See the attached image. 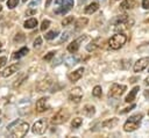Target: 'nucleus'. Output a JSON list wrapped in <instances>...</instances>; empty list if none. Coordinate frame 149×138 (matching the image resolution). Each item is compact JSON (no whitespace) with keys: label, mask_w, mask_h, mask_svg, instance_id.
Wrapping results in <instances>:
<instances>
[{"label":"nucleus","mask_w":149,"mask_h":138,"mask_svg":"<svg viewBox=\"0 0 149 138\" xmlns=\"http://www.w3.org/2000/svg\"><path fill=\"white\" fill-rule=\"evenodd\" d=\"M0 114H1V110H0Z\"/></svg>","instance_id":"603ef678"},{"label":"nucleus","mask_w":149,"mask_h":138,"mask_svg":"<svg viewBox=\"0 0 149 138\" xmlns=\"http://www.w3.org/2000/svg\"><path fill=\"white\" fill-rule=\"evenodd\" d=\"M0 19H1V17H0Z\"/></svg>","instance_id":"864d4df0"},{"label":"nucleus","mask_w":149,"mask_h":138,"mask_svg":"<svg viewBox=\"0 0 149 138\" xmlns=\"http://www.w3.org/2000/svg\"><path fill=\"white\" fill-rule=\"evenodd\" d=\"M69 117H70L69 111H68L66 109H61V110H58V111L51 117V121H50V122H51V124H54V125H58V124H62V123L66 122Z\"/></svg>","instance_id":"39448f33"},{"label":"nucleus","mask_w":149,"mask_h":138,"mask_svg":"<svg viewBox=\"0 0 149 138\" xmlns=\"http://www.w3.org/2000/svg\"><path fill=\"white\" fill-rule=\"evenodd\" d=\"M0 1H3V0H0Z\"/></svg>","instance_id":"09e8293b"},{"label":"nucleus","mask_w":149,"mask_h":138,"mask_svg":"<svg viewBox=\"0 0 149 138\" xmlns=\"http://www.w3.org/2000/svg\"><path fill=\"white\" fill-rule=\"evenodd\" d=\"M126 90V86L125 85H119V83H113L109 88L108 92V96L111 97H119L121 96Z\"/></svg>","instance_id":"423d86ee"},{"label":"nucleus","mask_w":149,"mask_h":138,"mask_svg":"<svg viewBox=\"0 0 149 138\" xmlns=\"http://www.w3.org/2000/svg\"><path fill=\"white\" fill-rule=\"evenodd\" d=\"M19 3V0H8L7 1V7L8 8H14Z\"/></svg>","instance_id":"c85d7f7f"},{"label":"nucleus","mask_w":149,"mask_h":138,"mask_svg":"<svg viewBox=\"0 0 149 138\" xmlns=\"http://www.w3.org/2000/svg\"><path fill=\"white\" fill-rule=\"evenodd\" d=\"M29 130V124L22 119H15L9 125H7V131L12 137H24Z\"/></svg>","instance_id":"f257e3e1"},{"label":"nucleus","mask_w":149,"mask_h":138,"mask_svg":"<svg viewBox=\"0 0 149 138\" xmlns=\"http://www.w3.org/2000/svg\"><path fill=\"white\" fill-rule=\"evenodd\" d=\"M148 115H149V111H148Z\"/></svg>","instance_id":"3c124183"},{"label":"nucleus","mask_w":149,"mask_h":138,"mask_svg":"<svg viewBox=\"0 0 149 138\" xmlns=\"http://www.w3.org/2000/svg\"><path fill=\"white\" fill-rule=\"evenodd\" d=\"M48 129V122L45 119H40L34 123L31 130L35 135H43Z\"/></svg>","instance_id":"0eeeda50"},{"label":"nucleus","mask_w":149,"mask_h":138,"mask_svg":"<svg viewBox=\"0 0 149 138\" xmlns=\"http://www.w3.org/2000/svg\"><path fill=\"white\" fill-rule=\"evenodd\" d=\"M58 34H59L58 30H51V31L47 32V34L44 35V37H45V39H54L55 37H57Z\"/></svg>","instance_id":"b1692460"},{"label":"nucleus","mask_w":149,"mask_h":138,"mask_svg":"<svg viewBox=\"0 0 149 138\" xmlns=\"http://www.w3.org/2000/svg\"><path fill=\"white\" fill-rule=\"evenodd\" d=\"M65 61H66V64L69 65V66H71V65H74L77 61H78V59L76 58V57H73V56H71V57H69V58H66L65 59Z\"/></svg>","instance_id":"bb28decb"},{"label":"nucleus","mask_w":149,"mask_h":138,"mask_svg":"<svg viewBox=\"0 0 149 138\" xmlns=\"http://www.w3.org/2000/svg\"><path fill=\"white\" fill-rule=\"evenodd\" d=\"M118 124V118H111V119H107V121H105L104 123H102V126L104 128H113V126H115Z\"/></svg>","instance_id":"5701e85b"},{"label":"nucleus","mask_w":149,"mask_h":138,"mask_svg":"<svg viewBox=\"0 0 149 138\" xmlns=\"http://www.w3.org/2000/svg\"><path fill=\"white\" fill-rule=\"evenodd\" d=\"M136 6V1L135 0H125L120 3V8L123 10H128V9H133Z\"/></svg>","instance_id":"2eb2a0df"},{"label":"nucleus","mask_w":149,"mask_h":138,"mask_svg":"<svg viewBox=\"0 0 149 138\" xmlns=\"http://www.w3.org/2000/svg\"><path fill=\"white\" fill-rule=\"evenodd\" d=\"M101 94H102L101 87H100V86H95V87L93 88V90H92V95L95 96V97H99V96H101Z\"/></svg>","instance_id":"a878e982"},{"label":"nucleus","mask_w":149,"mask_h":138,"mask_svg":"<svg viewBox=\"0 0 149 138\" xmlns=\"http://www.w3.org/2000/svg\"><path fill=\"white\" fill-rule=\"evenodd\" d=\"M81 123H83V119L80 117H76V118L72 119L71 125H72V128H79L81 125Z\"/></svg>","instance_id":"393cba45"},{"label":"nucleus","mask_w":149,"mask_h":138,"mask_svg":"<svg viewBox=\"0 0 149 138\" xmlns=\"http://www.w3.org/2000/svg\"><path fill=\"white\" fill-rule=\"evenodd\" d=\"M140 90V88H139V86H136V87H134L130 92H129V94L126 96V99H125V102H133L134 101V99H135V96H136V94H137V92Z\"/></svg>","instance_id":"f3484780"},{"label":"nucleus","mask_w":149,"mask_h":138,"mask_svg":"<svg viewBox=\"0 0 149 138\" xmlns=\"http://www.w3.org/2000/svg\"><path fill=\"white\" fill-rule=\"evenodd\" d=\"M87 22H88V20H87L86 17H80V19H78V20L76 21V24H74L76 30H79V29H81L83 27H85V26L87 24Z\"/></svg>","instance_id":"4be33fe9"},{"label":"nucleus","mask_w":149,"mask_h":138,"mask_svg":"<svg viewBox=\"0 0 149 138\" xmlns=\"http://www.w3.org/2000/svg\"><path fill=\"white\" fill-rule=\"evenodd\" d=\"M49 26H50V21H49V20H43V22H42V24H41V30L44 31Z\"/></svg>","instance_id":"c756f323"},{"label":"nucleus","mask_w":149,"mask_h":138,"mask_svg":"<svg viewBox=\"0 0 149 138\" xmlns=\"http://www.w3.org/2000/svg\"><path fill=\"white\" fill-rule=\"evenodd\" d=\"M114 1H119V0H114Z\"/></svg>","instance_id":"de8ad7c7"},{"label":"nucleus","mask_w":149,"mask_h":138,"mask_svg":"<svg viewBox=\"0 0 149 138\" xmlns=\"http://www.w3.org/2000/svg\"><path fill=\"white\" fill-rule=\"evenodd\" d=\"M73 22V16H68L62 21V26H69L70 23Z\"/></svg>","instance_id":"cd10ccee"},{"label":"nucleus","mask_w":149,"mask_h":138,"mask_svg":"<svg viewBox=\"0 0 149 138\" xmlns=\"http://www.w3.org/2000/svg\"><path fill=\"white\" fill-rule=\"evenodd\" d=\"M127 42V36L125 35V34H115V35H113L111 38H109V41H108V45H109V48L111 49H113V50H118V49H120L125 43Z\"/></svg>","instance_id":"20e7f679"},{"label":"nucleus","mask_w":149,"mask_h":138,"mask_svg":"<svg viewBox=\"0 0 149 138\" xmlns=\"http://www.w3.org/2000/svg\"><path fill=\"white\" fill-rule=\"evenodd\" d=\"M149 64V57H143V58H140L135 65H134V72H141L143 71Z\"/></svg>","instance_id":"9b49d317"},{"label":"nucleus","mask_w":149,"mask_h":138,"mask_svg":"<svg viewBox=\"0 0 149 138\" xmlns=\"http://www.w3.org/2000/svg\"><path fill=\"white\" fill-rule=\"evenodd\" d=\"M23 39H24V35L21 34V32H20V34H16V36L14 37V42H17V43H19V42H22Z\"/></svg>","instance_id":"2f4dec72"},{"label":"nucleus","mask_w":149,"mask_h":138,"mask_svg":"<svg viewBox=\"0 0 149 138\" xmlns=\"http://www.w3.org/2000/svg\"><path fill=\"white\" fill-rule=\"evenodd\" d=\"M142 117H143L142 114H136V115L130 116V117L126 121V123H125V125H123V130H125L126 132L135 131V130L140 126V123H141V121H142Z\"/></svg>","instance_id":"f03ea898"},{"label":"nucleus","mask_w":149,"mask_h":138,"mask_svg":"<svg viewBox=\"0 0 149 138\" xmlns=\"http://www.w3.org/2000/svg\"><path fill=\"white\" fill-rule=\"evenodd\" d=\"M134 108H135V104H133V106H130L129 108H126V109H125V110H122L121 112H122V114H125V112H128L129 110H132V109H134Z\"/></svg>","instance_id":"4c0bfd02"},{"label":"nucleus","mask_w":149,"mask_h":138,"mask_svg":"<svg viewBox=\"0 0 149 138\" xmlns=\"http://www.w3.org/2000/svg\"><path fill=\"white\" fill-rule=\"evenodd\" d=\"M41 43H42L41 37H37V38L35 39V42H34V48H38V46L41 45Z\"/></svg>","instance_id":"72a5a7b5"},{"label":"nucleus","mask_w":149,"mask_h":138,"mask_svg":"<svg viewBox=\"0 0 149 138\" xmlns=\"http://www.w3.org/2000/svg\"><path fill=\"white\" fill-rule=\"evenodd\" d=\"M1 10H2V7H1V5H0V12H1Z\"/></svg>","instance_id":"37998d69"},{"label":"nucleus","mask_w":149,"mask_h":138,"mask_svg":"<svg viewBox=\"0 0 149 138\" xmlns=\"http://www.w3.org/2000/svg\"><path fill=\"white\" fill-rule=\"evenodd\" d=\"M86 38H87V37H86V35H83V36L78 37L77 39H74L73 42H71V43L68 45V51H69V52H71V53H74V52L79 49L80 43H81L83 41H85Z\"/></svg>","instance_id":"1a4fd4ad"},{"label":"nucleus","mask_w":149,"mask_h":138,"mask_svg":"<svg viewBox=\"0 0 149 138\" xmlns=\"http://www.w3.org/2000/svg\"><path fill=\"white\" fill-rule=\"evenodd\" d=\"M22 1H23V2H26V1H27V0H22Z\"/></svg>","instance_id":"a18cd8bd"},{"label":"nucleus","mask_w":149,"mask_h":138,"mask_svg":"<svg viewBox=\"0 0 149 138\" xmlns=\"http://www.w3.org/2000/svg\"><path fill=\"white\" fill-rule=\"evenodd\" d=\"M29 52V49L28 48H21L19 51H16V52H14L13 53V56H12V58L13 59H19V58H21V57H23V56H26L27 53Z\"/></svg>","instance_id":"6ab92c4d"},{"label":"nucleus","mask_w":149,"mask_h":138,"mask_svg":"<svg viewBox=\"0 0 149 138\" xmlns=\"http://www.w3.org/2000/svg\"><path fill=\"white\" fill-rule=\"evenodd\" d=\"M26 78H27V77H26V75H23V77H22L21 79H19V80H16V82H14V87L16 88V87H17V86H19V85H20V83L22 82V80H24Z\"/></svg>","instance_id":"f704fd0d"},{"label":"nucleus","mask_w":149,"mask_h":138,"mask_svg":"<svg viewBox=\"0 0 149 138\" xmlns=\"http://www.w3.org/2000/svg\"><path fill=\"white\" fill-rule=\"evenodd\" d=\"M81 97H83V92H81V89L79 87L73 88L71 90L70 95H69V100L72 101V102H74V103H79L80 100H81Z\"/></svg>","instance_id":"9d476101"},{"label":"nucleus","mask_w":149,"mask_h":138,"mask_svg":"<svg viewBox=\"0 0 149 138\" xmlns=\"http://www.w3.org/2000/svg\"><path fill=\"white\" fill-rule=\"evenodd\" d=\"M83 112H84V115H86L87 117H92V116L94 115V112H95V108H94V106H92V104H86V106H84V108H83Z\"/></svg>","instance_id":"a211bd4d"},{"label":"nucleus","mask_w":149,"mask_h":138,"mask_svg":"<svg viewBox=\"0 0 149 138\" xmlns=\"http://www.w3.org/2000/svg\"><path fill=\"white\" fill-rule=\"evenodd\" d=\"M69 37V32H65V34H63V36H62V38H61V43L63 42V41H66V38Z\"/></svg>","instance_id":"58836bf2"},{"label":"nucleus","mask_w":149,"mask_h":138,"mask_svg":"<svg viewBox=\"0 0 149 138\" xmlns=\"http://www.w3.org/2000/svg\"><path fill=\"white\" fill-rule=\"evenodd\" d=\"M142 7L146 9H149V0H143L142 1Z\"/></svg>","instance_id":"c9c22d12"},{"label":"nucleus","mask_w":149,"mask_h":138,"mask_svg":"<svg viewBox=\"0 0 149 138\" xmlns=\"http://www.w3.org/2000/svg\"><path fill=\"white\" fill-rule=\"evenodd\" d=\"M74 5V0H55V13L56 14H65L68 13Z\"/></svg>","instance_id":"7ed1b4c3"},{"label":"nucleus","mask_w":149,"mask_h":138,"mask_svg":"<svg viewBox=\"0 0 149 138\" xmlns=\"http://www.w3.org/2000/svg\"><path fill=\"white\" fill-rule=\"evenodd\" d=\"M40 3V0H35V1H33L30 5H29V7L31 8V7H34V5H38Z\"/></svg>","instance_id":"ea45409f"},{"label":"nucleus","mask_w":149,"mask_h":138,"mask_svg":"<svg viewBox=\"0 0 149 138\" xmlns=\"http://www.w3.org/2000/svg\"><path fill=\"white\" fill-rule=\"evenodd\" d=\"M146 83H147V85H148V86H149V77H148V78H147V79H146Z\"/></svg>","instance_id":"a19ab883"},{"label":"nucleus","mask_w":149,"mask_h":138,"mask_svg":"<svg viewBox=\"0 0 149 138\" xmlns=\"http://www.w3.org/2000/svg\"><path fill=\"white\" fill-rule=\"evenodd\" d=\"M97 48H98V44H97L95 42H92V43H90V44L86 46L87 51H93V50H95Z\"/></svg>","instance_id":"7c9ffc66"},{"label":"nucleus","mask_w":149,"mask_h":138,"mask_svg":"<svg viewBox=\"0 0 149 138\" xmlns=\"http://www.w3.org/2000/svg\"><path fill=\"white\" fill-rule=\"evenodd\" d=\"M7 61V58L6 57H0V67H2Z\"/></svg>","instance_id":"e433bc0d"},{"label":"nucleus","mask_w":149,"mask_h":138,"mask_svg":"<svg viewBox=\"0 0 149 138\" xmlns=\"http://www.w3.org/2000/svg\"><path fill=\"white\" fill-rule=\"evenodd\" d=\"M133 23H134V21L133 20H129L127 17V15H121L119 17L116 24H115L116 26L115 29H129L133 26Z\"/></svg>","instance_id":"6e6552de"},{"label":"nucleus","mask_w":149,"mask_h":138,"mask_svg":"<svg viewBox=\"0 0 149 138\" xmlns=\"http://www.w3.org/2000/svg\"><path fill=\"white\" fill-rule=\"evenodd\" d=\"M1 45H2V44H1V42H0V48H1Z\"/></svg>","instance_id":"c03bdc74"},{"label":"nucleus","mask_w":149,"mask_h":138,"mask_svg":"<svg viewBox=\"0 0 149 138\" xmlns=\"http://www.w3.org/2000/svg\"><path fill=\"white\" fill-rule=\"evenodd\" d=\"M0 124H1V119H0Z\"/></svg>","instance_id":"49530a36"},{"label":"nucleus","mask_w":149,"mask_h":138,"mask_svg":"<svg viewBox=\"0 0 149 138\" xmlns=\"http://www.w3.org/2000/svg\"><path fill=\"white\" fill-rule=\"evenodd\" d=\"M17 68H19V65H17V64H14V65L8 66L7 68H5V70H3V72H2V77H5V78L10 77L13 73L17 72Z\"/></svg>","instance_id":"4468645a"},{"label":"nucleus","mask_w":149,"mask_h":138,"mask_svg":"<svg viewBox=\"0 0 149 138\" xmlns=\"http://www.w3.org/2000/svg\"><path fill=\"white\" fill-rule=\"evenodd\" d=\"M54 56H55V52H54V51H51V52H49L48 55H45V56L43 57V59H44V60H50Z\"/></svg>","instance_id":"473e14b6"},{"label":"nucleus","mask_w":149,"mask_h":138,"mask_svg":"<svg viewBox=\"0 0 149 138\" xmlns=\"http://www.w3.org/2000/svg\"><path fill=\"white\" fill-rule=\"evenodd\" d=\"M148 72H149V68H148Z\"/></svg>","instance_id":"8fccbe9b"},{"label":"nucleus","mask_w":149,"mask_h":138,"mask_svg":"<svg viewBox=\"0 0 149 138\" xmlns=\"http://www.w3.org/2000/svg\"><path fill=\"white\" fill-rule=\"evenodd\" d=\"M35 108H36V111H38V112H43V111L48 110V109H49L48 99H47V97H41V99L36 102Z\"/></svg>","instance_id":"f8f14e48"},{"label":"nucleus","mask_w":149,"mask_h":138,"mask_svg":"<svg viewBox=\"0 0 149 138\" xmlns=\"http://www.w3.org/2000/svg\"><path fill=\"white\" fill-rule=\"evenodd\" d=\"M50 2H51V0H48V1H47V3H45V6H49V3H50Z\"/></svg>","instance_id":"79ce46f5"},{"label":"nucleus","mask_w":149,"mask_h":138,"mask_svg":"<svg viewBox=\"0 0 149 138\" xmlns=\"http://www.w3.org/2000/svg\"><path fill=\"white\" fill-rule=\"evenodd\" d=\"M23 26H24V28H27V29H33V28H35V27L37 26V20L34 19V17L28 19V20L23 23Z\"/></svg>","instance_id":"412c9836"},{"label":"nucleus","mask_w":149,"mask_h":138,"mask_svg":"<svg viewBox=\"0 0 149 138\" xmlns=\"http://www.w3.org/2000/svg\"><path fill=\"white\" fill-rule=\"evenodd\" d=\"M83 73H84V67H79L78 70H76L74 72H71L69 74V80L71 82H76L77 80H79L83 77Z\"/></svg>","instance_id":"ddd939ff"},{"label":"nucleus","mask_w":149,"mask_h":138,"mask_svg":"<svg viewBox=\"0 0 149 138\" xmlns=\"http://www.w3.org/2000/svg\"><path fill=\"white\" fill-rule=\"evenodd\" d=\"M50 85H51V80H43L37 85V89H38V92H43V90L48 89L50 87Z\"/></svg>","instance_id":"aec40b11"},{"label":"nucleus","mask_w":149,"mask_h":138,"mask_svg":"<svg viewBox=\"0 0 149 138\" xmlns=\"http://www.w3.org/2000/svg\"><path fill=\"white\" fill-rule=\"evenodd\" d=\"M99 9V3L98 2H92L90 5H87L85 8H84V12L85 14H93L94 12H97Z\"/></svg>","instance_id":"dca6fc26"}]
</instances>
